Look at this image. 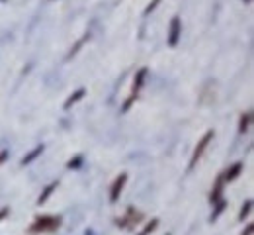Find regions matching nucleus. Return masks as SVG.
<instances>
[{"label":"nucleus","mask_w":254,"mask_h":235,"mask_svg":"<svg viewBox=\"0 0 254 235\" xmlns=\"http://www.w3.org/2000/svg\"><path fill=\"white\" fill-rule=\"evenodd\" d=\"M59 226H61V218L41 216L33 220V224L30 226V234H49V232H55Z\"/></svg>","instance_id":"f257e3e1"},{"label":"nucleus","mask_w":254,"mask_h":235,"mask_svg":"<svg viewBox=\"0 0 254 235\" xmlns=\"http://www.w3.org/2000/svg\"><path fill=\"white\" fill-rule=\"evenodd\" d=\"M145 77H147V69H141L139 73H137V77H135V82H133V90H131V94H129V98L127 102L124 104V112H127L129 108H131V104L139 98V92H141V88H143V84H145Z\"/></svg>","instance_id":"f03ea898"},{"label":"nucleus","mask_w":254,"mask_h":235,"mask_svg":"<svg viewBox=\"0 0 254 235\" xmlns=\"http://www.w3.org/2000/svg\"><path fill=\"white\" fill-rule=\"evenodd\" d=\"M213 132H207V134L203 135L201 139H199V143H197V147H195V151H193V155H191V161H190V168H193L197 165V161L201 159V155L205 153V149L209 147V141L213 139Z\"/></svg>","instance_id":"7ed1b4c3"},{"label":"nucleus","mask_w":254,"mask_h":235,"mask_svg":"<svg viewBox=\"0 0 254 235\" xmlns=\"http://www.w3.org/2000/svg\"><path fill=\"white\" fill-rule=\"evenodd\" d=\"M127 182V174H120L118 178H116V182L112 184V190H110V202H118L120 200V194H122V190H124V186H126Z\"/></svg>","instance_id":"20e7f679"},{"label":"nucleus","mask_w":254,"mask_h":235,"mask_svg":"<svg viewBox=\"0 0 254 235\" xmlns=\"http://www.w3.org/2000/svg\"><path fill=\"white\" fill-rule=\"evenodd\" d=\"M139 220H141V214L135 212L133 208H129L126 216L122 220H118V226H122V228H133L135 224H139Z\"/></svg>","instance_id":"39448f33"},{"label":"nucleus","mask_w":254,"mask_h":235,"mask_svg":"<svg viewBox=\"0 0 254 235\" xmlns=\"http://www.w3.org/2000/svg\"><path fill=\"white\" fill-rule=\"evenodd\" d=\"M182 34V30H180V18H172V22H170V34H168V45L170 47H174L176 43H178V37Z\"/></svg>","instance_id":"423d86ee"},{"label":"nucleus","mask_w":254,"mask_h":235,"mask_svg":"<svg viewBox=\"0 0 254 235\" xmlns=\"http://www.w3.org/2000/svg\"><path fill=\"white\" fill-rule=\"evenodd\" d=\"M223 182H225V178H223V174L217 178V182H215V186H213V192H211V202L215 204V202L221 200V192H223Z\"/></svg>","instance_id":"0eeeda50"},{"label":"nucleus","mask_w":254,"mask_h":235,"mask_svg":"<svg viewBox=\"0 0 254 235\" xmlns=\"http://www.w3.org/2000/svg\"><path fill=\"white\" fill-rule=\"evenodd\" d=\"M241 168H243V165H241V163H235L233 167H231L227 172H225V174H223V178H225V180H233V178H237V176H239V172H241Z\"/></svg>","instance_id":"6e6552de"},{"label":"nucleus","mask_w":254,"mask_h":235,"mask_svg":"<svg viewBox=\"0 0 254 235\" xmlns=\"http://www.w3.org/2000/svg\"><path fill=\"white\" fill-rule=\"evenodd\" d=\"M251 120H253V114H251V112H247V114L241 118V128H239V132H241V134H245V132L249 130V126H251Z\"/></svg>","instance_id":"1a4fd4ad"},{"label":"nucleus","mask_w":254,"mask_h":235,"mask_svg":"<svg viewBox=\"0 0 254 235\" xmlns=\"http://www.w3.org/2000/svg\"><path fill=\"white\" fill-rule=\"evenodd\" d=\"M55 188H57V182H53V184H49V186L45 188V192H43V194L39 196V200H37V204L41 206L43 202H45V200H47V198H49V196H51V194H53V190H55Z\"/></svg>","instance_id":"9d476101"},{"label":"nucleus","mask_w":254,"mask_h":235,"mask_svg":"<svg viewBox=\"0 0 254 235\" xmlns=\"http://www.w3.org/2000/svg\"><path fill=\"white\" fill-rule=\"evenodd\" d=\"M82 96H84V88H80V90H78V92H74V94H72V96H70V98H68V100L64 102V108H66V110H68V108H70V106H72V104H74V102H78V100H80V98H82Z\"/></svg>","instance_id":"9b49d317"},{"label":"nucleus","mask_w":254,"mask_h":235,"mask_svg":"<svg viewBox=\"0 0 254 235\" xmlns=\"http://www.w3.org/2000/svg\"><path fill=\"white\" fill-rule=\"evenodd\" d=\"M41 151H43V145H39V147H35V149H33V151H32V153H30V155H28V157H24V161H22V163H24V165H26V163H32L33 159H35V157H37V155H39Z\"/></svg>","instance_id":"f8f14e48"},{"label":"nucleus","mask_w":254,"mask_h":235,"mask_svg":"<svg viewBox=\"0 0 254 235\" xmlns=\"http://www.w3.org/2000/svg\"><path fill=\"white\" fill-rule=\"evenodd\" d=\"M157 226H159V222H157V220H153L151 224H147V226H145V230H143V232H141L139 235H149V234H153Z\"/></svg>","instance_id":"ddd939ff"},{"label":"nucleus","mask_w":254,"mask_h":235,"mask_svg":"<svg viewBox=\"0 0 254 235\" xmlns=\"http://www.w3.org/2000/svg\"><path fill=\"white\" fill-rule=\"evenodd\" d=\"M249 212H251V202H247V204H245V208L241 210V220H243V218H245Z\"/></svg>","instance_id":"4468645a"},{"label":"nucleus","mask_w":254,"mask_h":235,"mask_svg":"<svg viewBox=\"0 0 254 235\" xmlns=\"http://www.w3.org/2000/svg\"><path fill=\"white\" fill-rule=\"evenodd\" d=\"M159 2H160V0H153V2H151V6H149V8H147V14H149V12H151V10H155V8H157V6H159Z\"/></svg>","instance_id":"2eb2a0df"},{"label":"nucleus","mask_w":254,"mask_h":235,"mask_svg":"<svg viewBox=\"0 0 254 235\" xmlns=\"http://www.w3.org/2000/svg\"><path fill=\"white\" fill-rule=\"evenodd\" d=\"M8 212H10L8 208H4V210H0V220H4V218L8 216Z\"/></svg>","instance_id":"dca6fc26"},{"label":"nucleus","mask_w":254,"mask_h":235,"mask_svg":"<svg viewBox=\"0 0 254 235\" xmlns=\"http://www.w3.org/2000/svg\"><path fill=\"white\" fill-rule=\"evenodd\" d=\"M6 157H8V153H6V151H2V153H0V165L6 161Z\"/></svg>","instance_id":"f3484780"},{"label":"nucleus","mask_w":254,"mask_h":235,"mask_svg":"<svg viewBox=\"0 0 254 235\" xmlns=\"http://www.w3.org/2000/svg\"><path fill=\"white\" fill-rule=\"evenodd\" d=\"M247 2H249V0H247Z\"/></svg>","instance_id":"a211bd4d"}]
</instances>
